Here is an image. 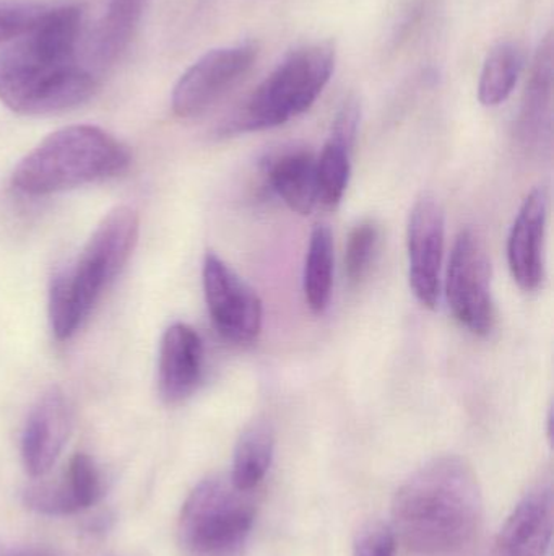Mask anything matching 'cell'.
<instances>
[{
  "instance_id": "cell-1",
  "label": "cell",
  "mask_w": 554,
  "mask_h": 556,
  "mask_svg": "<svg viewBox=\"0 0 554 556\" xmlns=\"http://www.w3.org/2000/svg\"><path fill=\"white\" fill-rule=\"evenodd\" d=\"M83 12L48 9L0 51V101L23 116L64 113L96 93V74L78 62Z\"/></svg>"
},
{
  "instance_id": "cell-2",
  "label": "cell",
  "mask_w": 554,
  "mask_h": 556,
  "mask_svg": "<svg viewBox=\"0 0 554 556\" xmlns=\"http://www.w3.org/2000/svg\"><path fill=\"white\" fill-rule=\"evenodd\" d=\"M394 534L420 555H448L471 544L484 519V493L464 457L429 460L402 483L390 506Z\"/></svg>"
},
{
  "instance_id": "cell-3",
  "label": "cell",
  "mask_w": 554,
  "mask_h": 556,
  "mask_svg": "<svg viewBox=\"0 0 554 556\" xmlns=\"http://www.w3.org/2000/svg\"><path fill=\"white\" fill-rule=\"evenodd\" d=\"M130 165L126 146L96 126L55 130L13 172L12 182L28 195H48L114 178Z\"/></svg>"
},
{
  "instance_id": "cell-4",
  "label": "cell",
  "mask_w": 554,
  "mask_h": 556,
  "mask_svg": "<svg viewBox=\"0 0 554 556\" xmlns=\"http://www.w3.org/2000/svg\"><path fill=\"white\" fill-rule=\"evenodd\" d=\"M335 71L332 42H311L289 52L221 127L224 136L283 126L311 110Z\"/></svg>"
},
{
  "instance_id": "cell-5",
  "label": "cell",
  "mask_w": 554,
  "mask_h": 556,
  "mask_svg": "<svg viewBox=\"0 0 554 556\" xmlns=\"http://www.w3.org/2000/svg\"><path fill=\"white\" fill-rule=\"evenodd\" d=\"M254 522L249 492L237 490L230 477H208L182 506L179 545L188 556H246Z\"/></svg>"
},
{
  "instance_id": "cell-6",
  "label": "cell",
  "mask_w": 554,
  "mask_h": 556,
  "mask_svg": "<svg viewBox=\"0 0 554 556\" xmlns=\"http://www.w3.org/2000/svg\"><path fill=\"white\" fill-rule=\"evenodd\" d=\"M446 298L455 319L478 337L494 327L491 261L477 231L462 230L455 238L446 274Z\"/></svg>"
},
{
  "instance_id": "cell-7",
  "label": "cell",
  "mask_w": 554,
  "mask_h": 556,
  "mask_svg": "<svg viewBox=\"0 0 554 556\" xmlns=\"http://www.w3.org/2000/svg\"><path fill=\"white\" fill-rule=\"evenodd\" d=\"M202 281L218 333L237 345L256 342L263 320L262 301L256 290L215 253L205 256Z\"/></svg>"
},
{
  "instance_id": "cell-8",
  "label": "cell",
  "mask_w": 554,
  "mask_h": 556,
  "mask_svg": "<svg viewBox=\"0 0 554 556\" xmlns=\"http://www.w3.org/2000/svg\"><path fill=\"white\" fill-rule=\"evenodd\" d=\"M257 54V45L249 41L205 52L175 85L171 106L176 116L189 119L214 106L253 68Z\"/></svg>"
},
{
  "instance_id": "cell-9",
  "label": "cell",
  "mask_w": 554,
  "mask_h": 556,
  "mask_svg": "<svg viewBox=\"0 0 554 556\" xmlns=\"http://www.w3.org/2000/svg\"><path fill=\"white\" fill-rule=\"evenodd\" d=\"M445 248V208L435 195L422 194L410 212L407 250L410 287L426 309H436L441 300Z\"/></svg>"
},
{
  "instance_id": "cell-10",
  "label": "cell",
  "mask_w": 554,
  "mask_h": 556,
  "mask_svg": "<svg viewBox=\"0 0 554 556\" xmlns=\"http://www.w3.org/2000/svg\"><path fill=\"white\" fill-rule=\"evenodd\" d=\"M72 430V408L64 392L49 389L29 412L22 437V459L26 472L42 477L61 456Z\"/></svg>"
},
{
  "instance_id": "cell-11",
  "label": "cell",
  "mask_w": 554,
  "mask_h": 556,
  "mask_svg": "<svg viewBox=\"0 0 554 556\" xmlns=\"http://www.w3.org/2000/svg\"><path fill=\"white\" fill-rule=\"evenodd\" d=\"M549 192L536 188L524 199L507 240V263L520 290L536 291L545 276L543 243L549 220Z\"/></svg>"
},
{
  "instance_id": "cell-12",
  "label": "cell",
  "mask_w": 554,
  "mask_h": 556,
  "mask_svg": "<svg viewBox=\"0 0 554 556\" xmlns=\"http://www.w3.org/2000/svg\"><path fill=\"white\" fill-rule=\"evenodd\" d=\"M554 496L550 482L533 485L501 529L498 556H546L552 545Z\"/></svg>"
},
{
  "instance_id": "cell-13",
  "label": "cell",
  "mask_w": 554,
  "mask_h": 556,
  "mask_svg": "<svg viewBox=\"0 0 554 556\" xmlns=\"http://www.w3.org/2000/svg\"><path fill=\"white\" fill-rule=\"evenodd\" d=\"M204 343L201 336L184 323L169 326L163 333L158 356V388L169 405L188 401L202 381Z\"/></svg>"
},
{
  "instance_id": "cell-14",
  "label": "cell",
  "mask_w": 554,
  "mask_h": 556,
  "mask_svg": "<svg viewBox=\"0 0 554 556\" xmlns=\"http://www.w3.org/2000/svg\"><path fill=\"white\" fill-rule=\"evenodd\" d=\"M101 495L103 480L96 464L87 454H75L61 482L28 486L23 502L39 515L68 516L90 508Z\"/></svg>"
},
{
  "instance_id": "cell-15",
  "label": "cell",
  "mask_w": 554,
  "mask_h": 556,
  "mask_svg": "<svg viewBox=\"0 0 554 556\" xmlns=\"http://www.w3.org/2000/svg\"><path fill=\"white\" fill-rule=\"evenodd\" d=\"M139 228V215L133 208H114L98 225L78 261L107 287L132 256Z\"/></svg>"
},
{
  "instance_id": "cell-16",
  "label": "cell",
  "mask_w": 554,
  "mask_h": 556,
  "mask_svg": "<svg viewBox=\"0 0 554 556\" xmlns=\"http://www.w3.org/2000/svg\"><path fill=\"white\" fill-rule=\"evenodd\" d=\"M104 283L75 261L59 270L49 288V320L57 340H68L90 316Z\"/></svg>"
},
{
  "instance_id": "cell-17",
  "label": "cell",
  "mask_w": 554,
  "mask_h": 556,
  "mask_svg": "<svg viewBox=\"0 0 554 556\" xmlns=\"http://www.w3.org/2000/svg\"><path fill=\"white\" fill-rule=\"evenodd\" d=\"M270 189L295 214H312L318 205L315 156L309 150L292 149L270 156L263 165Z\"/></svg>"
},
{
  "instance_id": "cell-18",
  "label": "cell",
  "mask_w": 554,
  "mask_h": 556,
  "mask_svg": "<svg viewBox=\"0 0 554 556\" xmlns=\"http://www.w3.org/2000/svg\"><path fill=\"white\" fill-rule=\"evenodd\" d=\"M150 0H109L90 42L91 65L106 68L127 51Z\"/></svg>"
},
{
  "instance_id": "cell-19",
  "label": "cell",
  "mask_w": 554,
  "mask_h": 556,
  "mask_svg": "<svg viewBox=\"0 0 554 556\" xmlns=\"http://www.w3.org/2000/svg\"><path fill=\"white\" fill-rule=\"evenodd\" d=\"M275 433L267 421H254L246 428L234 447L231 482L241 492H253L260 485L272 466Z\"/></svg>"
},
{
  "instance_id": "cell-20",
  "label": "cell",
  "mask_w": 554,
  "mask_h": 556,
  "mask_svg": "<svg viewBox=\"0 0 554 556\" xmlns=\"http://www.w3.org/2000/svg\"><path fill=\"white\" fill-rule=\"evenodd\" d=\"M335 248L334 235L328 225L319 224L312 228L302 270V290L306 303L314 314H322L328 307L334 287Z\"/></svg>"
},
{
  "instance_id": "cell-21",
  "label": "cell",
  "mask_w": 554,
  "mask_h": 556,
  "mask_svg": "<svg viewBox=\"0 0 554 556\" xmlns=\"http://www.w3.org/2000/svg\"><path fill=\"white\" fill-rule=\"evenodd\" d=\"M524 68V52L516 42L494 46L485 59L478 81V100L484 106L497 108L510 100Z\"/></svg>"
},
{
  "instance_id": "cell-22",
  "label": "cell",
  "mask_w": 554,
  "mask_h": 556,
  "mask_svg": "<svg viewBox=\"0 0 554 556\" xmlns=\"http://www.w3.org/2000/svg\"><path fill=\"white\" fill-rule=\"evenodd\" d=\"M351 150L353 147L328 137L321 155L315 156L318 204L337 208L347 192L351 176Z\"/></svg>"
},
{
  "instance_id": "cell-23",
  "label": "cell",
  "mask_w": 554,
  "mask_h": 556,
  "mask_svg": "<svg viewBox=\"0 0 554 556\" xmlns=\"http://www.w3.org/2000/svg\"><path fill=\"white\" fill-rule=\"evenodd\" d=\"M379 243L381 231L376 222H360L350 231L345 248V273L351 283H360L370 274L379 251Z\"/></svg>"
},
{
  "instance_id": "cell-24",
  "label": "cell",
  "mask_w": 554,
  "mask_h": 556,
  "mask_svg": "<svg viewBox=\"0 0 554 556\" xmlns=\"http://www.w3.org/2000/svg\"><path fill=\"white\" fill-rule=\"evenodd\" d=\"M48 9L44 3L28 0H0V45L31 28Z\"/></svg>"
},
{
  "instance_id": "cell-25",
  "label": "cell",
  "mask_w": 554,
  "mask_h": 556,
  "mask_svg": "<svg viewBox=\"0 0 554 556\" xmlns=\"http://www.w3.org/2000/svg\"><path fill=\"white\" fill-rule=\"evenodd\" d=\"M397 538L390 525L383 521L368 522L355 539V556H394Z\"/></svg>"
},
{
  "instance_id": "cell-26",
  "label": "cell",
  "mask_w": 554,
  "mask_h": 556,
  "mask_svg": "<svg viewBox=\"0 0 554 556\" xmlns=\"http://www.w3.org/2000/svg\"><path fill=\"white\" fill-rule=\"evenodd\" d=\"M360 119L361 108L358 101L353 98L345 101L344 106L335 116L334 124H332V139L340 140V142L353 147L355 140H357L358 127H360Z\"/></svg>"
},
{
  "instance_id": "cell-27",
  "label": "cell",
  "mask_w": 554,
  "mask_h": 556,
  "mask_svg": "<svg viewBox=\"0 0 554 556\" xmlns=\"http://www.w3.org/2000/svg\"><path fill=\"white\" fill-rule=\"evenodd\" d=\"M0 556H55L51 552L36 547H9L0 544Z\"/></svg>"
}]
</instances>
